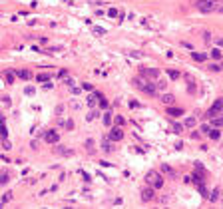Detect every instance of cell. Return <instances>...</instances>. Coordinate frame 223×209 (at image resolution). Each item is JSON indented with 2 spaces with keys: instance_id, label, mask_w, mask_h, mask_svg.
I'll return each mask as SVG.
<instances>
[{
  "instance_id": "1",
  "label": "cell",
  "mask_w": 223,
  "mask_h": 209,
  "mask_svg": "<svg viewBox=\"0 0 223 209\" xmlns=\"http://www.w3.org/2000/svg\"><path fill=\"white\" fill-rule=\"evenodd\" d=\"M145 181H148L153 189H161V187H163V177L159 175V171H148Z\"/></svg>"
},
{
  "instance_id": "2",
  "label": "cell",
  "mask_w": 223,
  "mask_h": 209,
  "mask_svg": "<svg viewBox=\"0 0 223 209\" xmlns=\"http://www.w3.org/2000/svg\"><path fill=\"white\" fill-rule=\"evenodd\" d=\"M217 0H197L195 2V8L199 12H213V10H217Z\"/></svg>"
},
{
  "instance_id": "3",
  "label": "cell",
  "mask_w": 223,
  "mask_h": 209,
  "mask_svg": "<svg viewBox=\"0 0 223 209\" xmlns=\"http://www.w3.org/2000/svg\"><path fill=\"white\" fill-rule=\"evenodd\" d=\"M42 137H44L46 144H58V141H60V136H58L56 129H48V132H44V133H42Z\"/></svg>"
},
{
  "instance_id": "4",
  "label": "cell",
  "mask_w": 223,
  "mask_h": 209,
  "mask_svg": "<svg viewBox=\"0 0 223 209\" xmlns=\"http://www.w3.org/2000/svg\"><path fill=\"white\" fill-rule=\"evenodd\" d=\"M141 78H148V80H157L159 78V70L155 68H141Z\"/></svg>"
},
{
  "instance_id": "5",
  "label": "cell",
  "mask_w": 223,
  "mask_h": 209,
  "mask_svg": "<svg viewBox=\"0 0 223 209\" xmlns=\"http://www.w3.org/2000/svg\"><path fill=\"white\" fill-rule=\"evenodd\" d=\"M221 110H223V100H215L213 106H211V110L205 112V118H211V116H215L217 112H221Z\"/></svg>"
},
{
  "instance_id": "6",
  "label": "cell",
  "mask_w": 223,
  "mask_h": 209,
  "mask_svg": "<svg viewBox=\"0 0 223 209\" xmlns=\"http://www.w3.org/2000/svg\"><path fill=\"white\" fill-rule=\"evenodd\" d=\"M108 137H110L112 141H120L121 137H124V132H121L120 125H116V128H112V132L108 133Z\"/></svg>"
},
{
  "instance_id": "7",
  "label": "cell",
  "mask_w": 223,
  "mask_h": 209,
  "mask_svg": "<svg viewBox=\"0 0 223 209\" xmlns=\"http://www.w3.org/2000/svg\"><path fill=\"white\" fill-rule=\"evenodd\" d=\"M153 197H155V189L151 185H148V187L141 189V199H144V201H151Z\"/></svg>"
},
{
  "instance_id": "8",
  "label": "cell",
  "mask_w": 223,
  "mask_h": 209,
  "mask_svg": "<svg viewBox=\"0 0 223 209\" xmlns=\"http://www.w3.org/2000/svg\"><path fill=\"white\" fill-rule=\"evenodd\" d=\"M100 98H102V94H100V92H92V94L88 96V106H90V108H96V104H98Z\"/></svg>"
},
{
  "instance_id": "9",
  "label": "cell",
  "mask_w": 223,
  "mask_h": 209,
  "mask_svg": "<svg viewBox=\"0 0 223 209\" xmlns=\"http://www.w3.org/2000/svg\"><path fill=\"white\" fill-rule=\"evenodd\" d=\"M102 152H106V153H112L113 152V145H112V140H110V137H104V140H102Z\"/></svg>"
},
{
  "instance_id": "10",
  "label": "cell",
  "mask_w": 223,
  "mask_h": 209,
  "mask_svg": "<svg viewBox=\"0 0 223 209\" xmlns=\"http://www.w3.org/2000/svg\"><path fill=\"white\" fill-rule=\"evenodd\" d=\"M141 92H145V94H149V96H155V84L145 82V86L141 88Z\"/></svg>"
},
{
  "instance_id": "11",
  "label": "cell",
  "mask_w": 223,
  "mask_h": 209,
  "mask_svg": "<svg viewBox=\"0 0 223 209\" xmlns=\"http://www.w3.org/2000/svg\"><path fill=\"white\" fill-rule=\"evenodd\" d=\"M159 100H161V104H167V106H169V104L175 102V96H173V94H163Z\"/></svg>"
},
{
  "instance_id": "12",
  "label": "cell",
  "mask_w": 223,
  "mask_h": 209,
  "mask_svg": "<svg viewBox=\"0 0 223 209\" xmlns=\"http://www.w3.org/2000/svg\"><path fill=\"white\" fill-rule=\"evenodd\" d=\"M8 181H10V173H8V171H2V173H0V185H8Z\"/></svg>"
},
{
  "instance_id": "13",
  "label": "cell",
  "mask_w": 223,
  "mask_h": 209,
  "mask_svg": "<svg viewBox=\"0 0 223 209\" xmlns=\"http://www.w3.org/2000/svg\"><path fill=\"white\" fill-rule=\"evenodd\" d=\"M12 197H14V193H12V191H6V193L2 195V203H0V205H6V203H10Z\"/></svg>"
},
{
  "instance_id": "14",
  "label": "cell",
  "mask_w": 223,
  "mask_h": 209,
  "mask_svg": "<svg viewBox=\"0 0 223 209\" xmlns=\"http://www.w3.org/2000/svg\"><path fill=\"white\" fill-rule=\"evenodd\" d=\"M167 114L173 116V118H177V116L183 114V110H181V108H169V110H167Z\"/></svg>"
},
{
  "instance_id": "15",
  "label": "cell",
  "mask_w": 223,
  "mask_h": 209,
  "mask_svg": "<svg viewBox=\"0 0 223 209\" xmlns=\"http://www.w3.org/2000/svg\"><path fill=\"white\" fill-rule=\"evenodd\" d=\"M209 201H211V203H217V201H219V189H217V187L211 191V195H209Z\"/></svg>"
},
{
  "instance_id": "16",
  "label": "cell",
  "mask_w": 223,
  "mask_h": 209,
  "mask_svg": "<svg viewBox=\"0 0 223 209\" xmlns=\"http://www.w3.org/2000/svg\"><path fill=\"white\" fill-rule=\"evenodd\" d=\"M18 78L20 80H30V72L28 70H18Z\"/></svg>"
},
{
  "instance_id": "17",
  "label": "cell",
  "mask_w": 223,
  "mask_h": 209,
  "mask_svg": "<svg viewBox=\"0 0 223 209\" xmlns=\"http://www.w3.org/2000/svg\"><path fill=\"white\" fill-rule=\"evenodd\" d=\"M167 74H169L171 80H177V78H181V72H179V70H167Z\"/></svg>"
},
{
  "instance_id": "18",
  "label": "cell",
  "mask_w": 223,
  "mask_h": 209,
  "mask_svg": "<svg viewBox=\"0 0 223 209\" xmlns=\"http://www.w3.org/2000/svg\"><path fill=\"white\" fill-rule=\"evenodd\" d=\"M191 58H193L195 62H203L205 58H207V54H199V52H195V54H191Z\"/></svg>"
},
{
  "instance_id": "19",
  "label": "cell",
  "mask_w": 223,
  "mask_h": 209,
  "mask_svg": "<svg viewBox=\"0 0 223 209\" xmlns=\"http://www.w3.org/2000/svg\"><path fill=\"white\" fill-rule=\"evenodd\" d=\"M86 149H88V153H94V152H96V148H94V140H86Z\"/></svg>"
},
{
  "instance_id": "20",
  "label": "cell",
  "mask_w": 223,
  "mask_h": 209,
  "mask_svg": "<svg viewBox=\"0 0 223 209\" xmlns=\"http://www.w3.org/2000/svg\"><path fill=\"white\" fill-rule=\"evenodd\" d=\"M161 171H163V173H169V175H171V177H175V171H173V169H171V167H169V165H167V164H163V165H161Z\"/></svg>"
},
{
  "instance_id": "21",
  "label": "cell",
  "mask_w": 223,
  "mask_h": 209,
  "mask_svg": "<svg viewBox=\"0 0 223 209\" xmlns=\"http://www.w3.org/2000/svg\"><path fill=\"white\" fill-rule=\"evenodd\" d=\"M219 128H215V129H209V137H211V140H219Z\"/></svg>"
},
{
  "instance_id": "22",
  "label": "cell",
  "mask_w": 223,
  "mask_h": 209,
  "mask_svg": "<svg viewBox=\"0 0 223 209\" xmlns=\"http://www.w3.org/2000/svg\"><path fill=\"white\" fill-rule=\"evenodd\" d=\"M54 153H56V156H72V153H70L68 149H64V148H56V149H54Z\"/></svg>"
},
{
  "instance_id": "23",
  "label": "cell",
  "mask_w": 223,
  "mask_h": 209,
  "mask_svg": "<svg viewBox=\"0 0 223 209\" xmlns=\"http://www.w3.org/2000/svg\"><path fill=\"white\" fill-rule=\"evenodd\" d=\"M195 124H197L195 118H187L185 122H183V125H185V128H195Z\"/></svg>"
},
{
  "instance_id": "24",
  "label": "cell",
  "mask_w": 223,
  "mask_h": 209,
  "mask_svg": "<svg viewBox=\"0 0 223 209\" xmlns=\"http://www.w3.org/2000/svg\"><path fill=\"white\" fill-rule=\"evenodd\" d=\"M6 82H8V84L14 82V74H12V70H6Z\"/></svg>"
},
{
  "instance_id": "25",
  "label": "cell",
  "mask_w": 223,
  "mask_h": 209,
  "mask_svg": "<svg viewBox=\"0 0 223 209\" xmlns=\"http://www.w3.org/2000/svg\"><path fill=\"white\" fill-rule=\"evenodd\" d=\"M211 58H215V60H219V58H223V56H221V50H219V48H215V50L211 52Z\"/></svg>"
},
{
  "instance_id": "26",
  "label": "cell",
  "mask_w": 223,
  "mask_h": 209,
  "mask_svg": "<svg viewBox=\"0 0 223 209\" xmlns=\"http://www.w3.org/2000/svg\"><path fill=\"white\" fill-rule=\"evenodd\" d=\"M113 122H116V125H120V128H121V125L125 124V120L121 118V116H116V118H113Z\"/></svg>"
},
{
  "instance_id": "27",
  "label": "cell",
  "mask_w": 223,
  "mask_h": 209,
  "mask_svg": "<svg viewBox=\"0 0 223 209\" xmlns=\"http://www.w3.org/2000/svg\"><path fill=\"white\" fill-rule=\"evenodd\" d=\"M36 78H38V82H48V80H50V76H48V74H38Z\"/></svg>"
},
{
  "instance_id": "28",
  "label": "cell",
  "mask_w": 223,
  "mask_h": 209,
  "mask_svg": "<svg viewBox=\"0 0 223 209\" xmlns=\"http://www.w3.org/2000/svg\"><path fill=\"white\" fill-rule=\"evenodd\" d=\"M0 140H6V128H4V124H0Z\"/></svg>"
},
{
  "instance_id": "29",
  "label": "cell",
  "mask_w": 223,
  "mask_h": 209,
  "mask_svg": "<svg viewBox=\"0 0 223 209\" xmlns=\"http://www.w3.org/2000/svg\"><path fill=\"white\" fill-rule=\"evenodd\" d=\"M96 118H98V114H96V112H94V110H92V112H90V114H88V118H86V120H88V122H94V120H96Z\"/></svg>"
},
{
  "instance_id": "30",
  "label": "cell",
  "mask_w": 223,
  "mask_h": 209,
  "mask_svg": "<svg viewBox=\"0 0 223 209\" xmlns=\"http://www.w3.org/2000/svg\"><path fill=\"white\" fill-rule=\"evenodd\" d=\"M104 124H106V125H110V124H112V114H110V112L104 116Z\"/></svg>"
},
{
  "instance_id": "31",
  "label": "cell",
  "mask_w": 223,
  "mask_h": 209,
  "mask_svg": "<svg viewBox=\"0 0 223 209\" xmlns=\"http://www.w3.org/2000/svg\"><path fill=\"white\" fill-rule=\"evenodd\" d=\"M213 125H215V128H221L223 125V118H215L213 120Z\"/></svg>"
},
{
  "instance_id": "32",
  "label": "cell",
  "mask_w": 223,
  "mask_h": 209,
  "mask_svg": "<svg viewBox=\"0 0 223 209\" xmlns=\"http://www.w3.org/2000/svg\"><path fill=\"white\" fill-rule=\"evenodd\" d=\"M98 102H100V108H104V110L108 108V100H104V96H102V98L98 100Z\"/></svg>"
},
{
  "instance_id": "33",
  "label": "cell",
  "mask_w": 223,
  "mask_h": 209,
  "mask_svg": "<svg viewBox=\"0 0 223 209\" xmlns=\"http://www.w3.org/2000/svg\"><path fill=\"white\" fill-rule=\"evenodd\" d=\"M155 88H159V90H165V80H157Z\"/></svg>"
},
{
  "instance_id": "34",
  "label": "cell",
  "mask_w": 223,
  "mask_h": 209,
  "mask_svg": "<svg viewBox=\"0 0 223 209\" xmlns=\"http://www.w3.org/2000/svg\"><path fill=\"white\" fill-rule=\"evenodd\" d=\"M181 129H183V125H181V124H173V132H175V133H179Z\"/></svg>"
},
{
  "instance_id": "35",
  "label": "cell",
  "mask_w": 223,
  "mask_h": 209,
  "mask_svg": "<svg viewBox=\"0 0 223 209\" xmlns=\"http://www.w3.org/2000/svg\"><path fill=\"white\" fill-rule=\"evenodd\" d=\"M209 70H211V72H221V68L217 64H211V66H209Z\"/></svg>"
},
{
  "instance_id": "36",
  "label": "cell",
  "mask_w": 223,
  "mask_h": 209,
  "mask_svg": "<svg viewBox=\"0 0 223 209\" xmlns=\"http://www.w3.org/2000/svg\"><path fill=\"white\" fill-rule=\"evenodd\" d=\"M94 34H98V36H104V34H106V32H104L102 28H96V26H94Z\"/></svg>"
},
{
  "instance_id": "37",
  "label": "cell",
  "mask_w": 223,
  "mask_h": 209,
  "mask_svg": "<svg viewBox=\"0 0 223 209\" xmlns=\"http://www.w3.org/2000/svg\"><path fill=\"white\" fill-rule=\"evenodd\" d=\"M2 148H4V149H10V148H12L10 141H8V140H2Z\"/></svg>"
},
{
  "instance_id": "38",
  "label": "cell",
  "mask_w": 223,
  "mask_h": 209,
  "mask_svg": "<svg viewBox=\"0 0 223 209\" xmlns=\"http://www.w3.org/2000/svg\"><path fill=\"white\" fill-rule=\"evenodd\" d=\"M108 16H112V18H113V16H117V10H116V8H110V10H108Z\"/></svg>"
},
{
  "instance_id": "39",
  "label": "cell",
  "mask_w": 223,
  "mask_h": 209,
  "mask_svg": "<svg viewBox=\"0 0 223 209\" xmlns=\"http://www.w3.org/2000/svg\"><path fill=\"white\" fill-rule=\"evenodd\" d=\"M42 88H44V90H52V84H50V80L44 82V86H42Z\"/></svg>"
},
{
  "instance_id": "40",
  "label": "cell",
  "mask_w": 223,
  "mask_h": 209,
  "mask_svg": "<svg viewBox=\"0 0 223 209\" xmlns=\"http://www.w3.org/2000/svg\"><path fill=\"white\" fill-rule=\"evenodd\" d=\"M62 112H64V106H62V104H60V106H56V114H58V116H60V114H62Z\"/></svg>"
},
{
  "instance_id": "41",
  "label": "cell",
  "mask_w": 223,
  "mask_h": 209,
  "mask_svg": "<svg viewBox=\"0 0 223 209\" xmlns=\"http://www.w3.org/2000/svg\"><path fill=\"white\" fill-rule=\"evenodd\" d=\"M74 128V122L72 120H68V122H66V129H72Z\"/></svg>"
},
{
  "instance_id": "42",
  "label": "cell",
  "mask_w": 223,
  "mask_h": 209,
  "mask_svg": "<svg viewBox=\"0 0 223 209\" xmlns=\"http://www.w3.org/2000/svg\"><path fill=\"white\" fill-rule=\"evenodd\" d=\"M82 88H84V90H88V92H92V90H94V88H92L90 84H82Z\"/></svg>"
},
{
  "instance_id": "43",
  "label": "cell",
  "mask_w": 223,
  "mask_h": 209,
  "mask_svg": "<svg viewBox=\"0 0 223 209\" xmlns=\"http://www.w3.org/2000/svg\"><path fill=\"white\" fill-rule=\"evenodd\" d=\"M129 106H132V108H140V102H136V100H132V102H129Z\"/></svg>"
},
{
  "instance_id": "44",
  "label": "cell",
  "mask_w": 223,
  "mask_h": 209,
  "mask_svg": "<svg viewBox=\"0 0 223 209\" xmlns=\"http://www.w3.org/2000/svg\"><path fill=\"white\" fill-rule=\"evenodd\" d=\"M191 137H193V140H199L201 136H199V132H191Z\"/></svg>"
},
{
  "instance_id": "45",
  "label": "cell",
  "mask_w": 223,
  "mask_h": 209,
  "mask_svg": "<svg viewBox=\"0 0 223 209\" xmlns=\"http://www.w3.org/2000/svg\"><path fill=\"white\" fill-rule=\"evenodd\" d=\"M66 74H68V70H60V72H58V76H60V78H64Z\"/></svg>"
},
{
  "instance_id": "46",
  "label": "cell",
  "mask_w": 223,
  "mask_h": 209,
  "mask_svg": "<svg viewBox=\"0 0 223 209\" xmlns=\"http://www.w3.org/2000/svg\"><path fill=\"white\" fill-rule=\"evenodd\" d=\"M2 102L6 104V106H10V98H8V96H4V98H2Z\"/></svg>"
},
{
  "instance_id": "47",
  "label": "cell",
  "mask_w": 223,
  "mask_h": 209,
  "mask_svg": "<svg viewBox=\"0 0 223 209\" xmlns=\"http://www.w3.org/2000/svg\"><path fill=\"white\" fill-rule=\"evenodd\" d=\"M203 38H205V42H209V40H211V34H209V32H205V34H203Z\"/></svg>"
},
{
  "instance_id": "48",
  "label": "cell",
  "mask_w": 223,
  "mask_h": 209,
  "mask_svg": "<svg viewBox=\"0 0 223 209\" xmlns=\"http://www.w3.org/2000/svg\"><path fill=\"white\" fill-rule=\"evenodd\" d=\"M129 54H132L133 58H141V52H129Z\"/></svg>"
},
{
  "instance_id": "49",
  "label": "cell",
  "mask_w": 223,
  "mask_h": 209,
  "mask_svg": "<svg viewBox=\"0 0 223 209\" xmlns=\"http://www.w3.org/2000/svg\"><path fill=\"white\" fill-rule=\"evenodd\" d=\"M215 42H217V46H223V36H221V38H217Z\"/></svg>"
},
{
  "instance_id": "50",
  "label": "cell",
  "mask_w": 223,
  "mask_h": 209,
  "mask_svg": "<svg viewBox=\"0 0 223 209\" xmlns=\"http://www.w3.org/2000/svg\"><path fill=\"white\" fill-rule=\"evenodd\" d=\"M219 68H221V70H223V62H221V66H219Z\"/></svg>"
}]
</instances>
